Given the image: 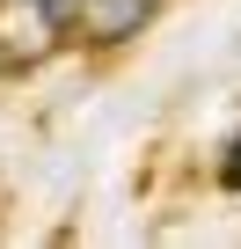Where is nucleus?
<instances>
[{
	"label": "nucleus",
	"instance_id": "obj_1",
	"mask_svg": "<svg viewBox=\"0 0 241 249\" xmlns=\"http://www.w3.org/2000/svg\"><path fill=\"white\" fill-rule=\"evenodd\" d=\"M66 37L73 30L51 0H0V73H37Z\"/></svg>",
	"mask_w": 241,
	"mask_h": 249
},
{
	"label": "nucleus",
	"instance_id": "obj_2",
	"mask_svg": "<svg viewBox=\"0 0 241 249\" xmlns=\"http://www.w3.org/2000/svg\"><path fill=\"white\" fill-rule=\"evenodd\" d=\"M161 15V0H80L73 8V37L80 44H125Z\"/></svg>",
	"mask_w": 241,
	"mask_h": 249
},
{
	"label": "nucleus",
	"instance_id": "obj_3",
	"mask_svg": "<svg viewBox=\"0 0 241 249\" xmlns=\"http://www.w3.org/2000/svg\"><path fill=\"white\" fill-rule=\"evenodd\" d=\"M226 183L241 191V140H234V161H226Z\"/></svg>",
	"mask_w": 241,
	"mask_h": 249
}]
</instances>
